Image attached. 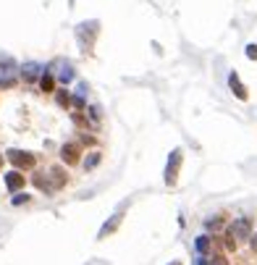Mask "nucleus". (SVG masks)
Wrapping results in <instances>:
<instances>
[{
	"label": "nucleus",
	"instance_id": "20e7f679",
	"mask_svg": "<svg viewBox=\"0 0 257 265\" xmlns=\"http://www.w3.org/2000/svg\"><path fill=\"white\" fill-rule=\"evenodd\" d=\"M24 184H26V176L21 171L5 173V189H8V192H19V189H24Z\"/></svg>",
	"mask_w": 257,
	"mask_h": 265
},
{
	"label": "nucleus",
	"instance_id": "f257e3e1",
	"mask_svg": "<svg viewBox=\"0 0 257 265\" xmlns=\"http://www.w3.org/2000/svg\"><path fill=\"white\" fill-rule=\"evenodd\" d=\"M81 155H84V145L74 137V139H66L58 150V158L63 165H79L81 163Z\"/></svg>",
	"mask_w": 257,
	"mask_h": 265
},
{
	"label": "nucleus",
	"instance_id": "1a4fd4ad",
	"mask_svg": "<svg viewBox=\"0 0 257 265\" xmlns=\"http://www.w3.org/2000/svg\"><path fill=\"white\" fill-rule=\"evenodd\" d=\"M40 89H42L45 95H52V92H55V77H52L50 71H45L42 77H40Z\"/></svg>",
	"mask_w": 257,
	"mask_h": 265
},
{
	"label": "nucleus",
	"instance_id": "dca6fc26",
	"mask_svg": "<svg viewBox=\"0 0 257 265\" xmlns=\"http://www.w3.org/2000/svg\"><path fill=\"white\" fill-rule=\"evenodd\" d=\"M247 58L249 60H257V45H247Z\"/></svg>",
	"mask_w": 257,
	"mask_h": 265
},
{
	"label": "nucleus",
	"instance_id": "423d86ee",
	"mask_svg": "<svg viewBox=\"0 0 257 265\" xmlns=\"http://www.w3.org/2000/svg\"><path fill=\"white\" fill-rule=\"evenodd\" d=\"M194 247H197V252L200 255H210L215 249V244H213V237H210V234H202V237H197V241H194Z\"/></svg>",
	"mask_w": 257,
	"mask_h": 265
},
{
	"label": "nucleus",
	"instance_id": "f3484780",
	"mask_svg": "<svg viewBox=\"0 0 257 265\" xmlns=\"http://www.w3.org/2000/svg\"><path fill=\"white\" fill-rule=\"evenodd\" d=\"M26 79H37V66H26Z\"/></svg>",
	"mask_w": 257,
	"mask_h": 265
},
{
	"label": "nucleus",
	"instance_id": "f8f14e48",
	"mask_svg": "<svg viewBox=\"0 0 257 265\" xmlns=\"http://www.w3.org/2000/svg\"><path fill=\"white\" fill-rule=\"evenodd\" d=\"M55 100H58V105H60L63 110L71 108V95L66 92V89H55Z\"/></svg>",
	"mask_w": 257,
	"mask_h": 265
},
{
	"label": "nucleus",
	"instance_id": "39448f33",
	"mask_svg": "<svg viewBox=\"0 0 257 265\" xmlns=\"http://www.w3.org/2000/svg\"><path fill=\"white\" fill-rule=\"evenodd\" d=\"M205 229L210 234H221L226 229V213H215V215H207L205 218Z\"/></svg>",
	"mask_w": 257,
	"mask_h": 265
},
{
	"label": "nucleus",
	"instance_id": "6e6552de",
	"mask_svg": "<svg viewBox=\"0 0 257 265\" xmlns=\"http://www.w3.org/2000/svg\"><path fill=\"white\" fill-rule=\"evenodd\" d=\"M89 158H84V163H81V168L84 171H95L97 165L103 163V150H92V153H87Z\"/></svg>",
	"mask_w": 257,
	"mask_h": 265
},
{
	"label": "nucleus",
	"instance_id": "2eb2a0df",
	"mask_svg": "<svg viewBox=\"0 0 257 265\" xmlns=\"http://www.w3.org/2000/svg\"><path fill=\"white\" fill-rule=\"evenodd\" d=\"M29 200H32L29 194H16V200H11V202H13V205H26Z\"/></svg>",
	"mask_w": 257,
	"mask_h": 265
},
{
	"label": "nucleus",
	"instance_id": "4468645a",
	"mask_svg": "<svg viewBox=\"0 0 257 265\" xmlns=\"http://www.w3.org/2000/svg\"><path fill=\"white\" fill-rule=\"evenodd\" d=\"M247 244H249V255H257V229L252 231V237L247 239Z\"/></svg>",
	"mask_w": 257,
	"mask_h": 265
},
{
	"label": "nucleus",
	"instance_id": "a211bd4d",
	"mask_svg": "<svg viewBox=\"0 0 257 265\" xmlns=\"http://www.w3.org/2000/svg\"><path fill=\"white\" fill-rule=\"evenodd\" d=\"M0 168H3V155H0Z\"/></svg>",
	"mask_w": 257,
	"mask_h": 265
},
{
	"label": "nucleus",
	"instance_id": "f03ea898",
	"mask_svg": "<svg viewBox=\"0 0 257 265\" xmlns=\"http://www.w3.org/2000/svg\"><path fill=\"white\" fill-rule=\"evenodd\" d=\"M226 231H229L231 237L241 244V241H247L249 237H252V231H255V221H252L249 215H239V218H233V221H231L229 226H226Z\"/></svg>",
	"mask_w": 257,
	"mask_h": 265
},
{
	"label": "nucleus",
	"instance_id": "9b49d317",
	"mask_svg": "<svg viewBox=\"0 0 257 265\" xmlns=\"http://www.w3.org/2000/svg\"><path fill=\"white\" fill-rule=\"evenodd\" d=\"M223 249H226V255H231V252L236 255V249H239V241L233 239L229 231H223Z\"/></svg>",
	"mask_w": 257,
	"mask_h": 265
},
{
	"label": "nucleus",
	"instance_id": "7ed1b4c3",
	"mask_svg": "<svg viewBox=\"0 0 257 265\" xmlns=\"http://www.w3.org/2000/svg\"><path fill=\"white\" fill-rule=\"evenodd\" d=\"M179 168H181V150H173L171 160H168V171H165V184L173 186L179 179Z\"/></svg>",
	"mask_w": 257,
	"mask_h": 265
},
{
	"label": "nucleus",
	"instance_id": "ddd939ff",
	"mask_svg": "<svg viewBox=\"0 0 257 265\" xmlns=\"http://www.w3.org/2000/svg\"><path fill=\"white\" fill-rule=\"evenodd\" d=\"M118 223H121V213H118L116 218H113V223H110V226H108V223L103 226V231H100V239H105L108 234H113V231H116V229H118Z\"/></svg>",
	"mask_w": 257,
	"mask_h": 265
},
{
	"label": "nucleus",
	"instance_id": "0eeeda50",
	"mask_svg": "<svg viewBox=\"0 0 257 265\" xmlns=\"http://www.w3.org/2000/svg\"><path fill=\"white\" fill-rule=\"evenodd\" d=\"M229 84H231V89H233V95H236L239 100H247V97H249V92H247V87L241 84V79H239V74H236V71H233L231 77H229Z\"/></svg>",
	"mask_w": 257,
	"mask_h": 265
},
{
	"label": "nucleus",
	"instance_id": "9d476101",
	"mask_svg": "<svg viewBox=\"0 0 257 265\" xmlns=\"http://www.w3.org/2000/svg\"><path fill=\"white\" fill-rule=\"evenodd\" d=\"M207 265H231V260H229L226 252H215L213 249V252L207 255Z\"/></svg>",
	"mask_w": 257,
	"mask_h": 265
}]
</instances>
